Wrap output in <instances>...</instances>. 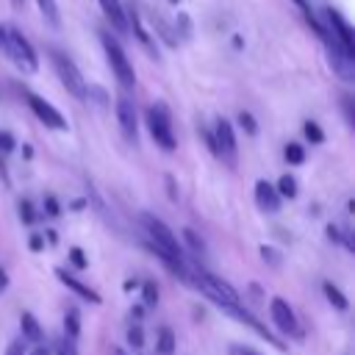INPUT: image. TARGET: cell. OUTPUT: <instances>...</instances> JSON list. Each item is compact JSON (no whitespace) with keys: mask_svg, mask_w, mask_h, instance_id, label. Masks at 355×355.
Listing matches in <instances>:
<instances>
[{"mask_svg":"<svg viewBox=\"0 0 355 355\" xmlns=\"http://www.w3.org/2000/svg\"><path fill=\"white\" fill-rule=\"evenodd\" d=\"M189 275H191L194 283L205 291V297H211L219 308H233V305L241 302V300H239V291H236L230 283H225L222 277H216V275H211V272H205V269H191Z\"/></svg>","mask_w":355,"mask_h":355,"instance_id":"1","label":"cell"},{"mask_svg":"<svg viewBox=\"0 0 355 355\" xmlns=\"http://www.w3.org/2000/svg\"><path fill=\"white\" fill-rule=\"evenodd\" d=\"M3 50L28 72H33L39 67V58L31 47V42L17 31V28H3Z\"/></svg>","mask_w":355,"mask_h":355,"instance_id":"2","label":"cell"},{"mask_svg":"<svg viewBox=\"0 0 355 355\" xmlns=\"http://www.w3.org/2000/svg\"><path fill=\"white\" fill-rule=\"evenodd\" d=\"M100 39H103V47H105V55H108V64H111L114 75L119 78V83H122L125 89H133L136 75H133V67H130L125 50H122L119 42H116L111 33H105V31H100Z\"/></svg>","mask_w":355,"mask_h":355,"instance_id":"3","label":"cell"},{"mask_svg":"<svg viewBox=\"0 0 355 355\" xmlns=\"http://www.w3.org/2000/svg\"><path fill=\"white\" fill-rule=\"evenodd\" d=\"M50 61H53V67H55V72H58L61 83L67 86V92H72L75 97H86L83 75H80V69L72 64V58H69V55H64V53H58V50H50Z\"/></svg>","mask_w":355,"mask_h":355,"instance_id":"4","label":"cell"},{"mask_svg":"<svg viewBox=\"0 0 355 355\" xmlns=\"http://www.w3.org/2000/svg\"><path fill=\"white\" fill-rule=\"evenodd\" d=\"M147 128H150L155 144H161L164 150H175V136H172V122H169L166 105L155 103L147 108Z\"/></svg>","mask_w":355,"mask_h":355,"instance_id":"5","label":"cell"},{"mask_svg":"<svg viewBox=\"0 0 355 355\" xmlns=\"http://www.w3.org/2000/svg\"><path fill=\"white\" fill-rule=\"evenodd\" d=\"M324 17H327V22H330V36L338 42V47L349 55V58H355V33H352V28H349V22L338 14V11H333V8H327L324 11Z\"/></svg>","mask_w":355,"mask_h":355,"instance_id":"6","label":"cell"},{"mask_svg":"<svg viewBox=\"0 0 355 355\" xmlns=\"http://www.w3.org/2000/svg\"><path fill=\"white\" fill-rule=\"evenodd\" d=\"M116 119H119L122 136L130 144H136V139H139V122H136V105H133V100H128V97H119L116 100Z\"/></svg>","mask_w":355,"mask_h":355,"instance_id":"7","label":"cell"},{"mask_svg":"<svg viewBox=\"0 0 355 355\" xmlns=\"http://www.w3.org/2000/svg\"><path fill=\"white\" fill-rule=\"evenodd\" d=\"M269 311H272V322H275V327H277L280 333L302 336V333H300V324H297V316H294V311L288 308V302H286V300L275 297V300H272V305H269Z\"/></svg>","mask_w":355,"mask_h":355,"instance_id":"8","label":"cell"},{"mask_svg":"<svg viewBox=\"0 0 355 355\" xmlns=\"http://www.w3.org/2000/svg\"><path fill=\"white\" fill-rule=\"evenodd\" d=\"M214 147H216V155H222L227 164H236V136H233V128H230L227 119H219L216 122Z\"/></svg>","mask_w":355,"mask_h":355,"instance_id":"9","label":"cell"},{"mask_svg":"<svg viewBox=\"0 0 355 355\" xmlns=\"http://www.w3.org/2000/svg\"><path fill=\"white\" fill-rule=\"evenodd\" d=\"M28 105H31V111L47 125V128H55V130H67V119L47 103V100H42V97H36V94H28Z\"/></svg>","mask_w":355,"mask_h":355,"instance_id":"10","label":"cell"},{"mask_svg":"<svg viewBox=\"0 0 355 355\" xmlns=\"http://www.w3.org/2000/svg\"><path fill=\"white\" fill-rule=\"evenodd\" d=\"M125 19H128V28L136 33V39L150 50V53H155L158 55V50H155V39H153V33L147 31V25H144V19H141V14L136 11V6L130 8V11H125Z\"/></svg>","mask_w":355,"mask_h":355,"instance_id":"11","label":"cell"},{"mask_svg":"<svg viewBox=\"0 0 355 355\" xmlns=\"http://www.w3.org/2000/svg\"><path fill=\"white\" fill-rule=\"evenodd\" d=\"M55 277H58V280H61V283H64L67 288H72V291H75L78 297H83V300H89L92 305H100V302H103V300H100V294H97L94 288H89L86 283H80V280H78L75 275H69L67 269H55Z\"/></svg>","mask_w":355,"mask_h":355,"instance_id":"12","label":"cell"},{"mask_svg":"<svg viewBox=\"0 0 355 355\" xmlns=\"http://www.w3.org/2000/svg\"><path fill=\"white\" fill-rule=\"evenodd\" d=\"M255 202H258V208H261V211L275 214V211L280 208V194L275 191V186H272V183L258 180V183H255Z\"/></svg>","mask_w":355,"mask_h":355,"instance_id":"13","label":"cell"},{"mask_svg":"<svg viewBox=\"0 0 355 355\" xmlns=\"http://www.w3.org/2000/svg\"><path fill=\"white\" fill-rule=\"evenodd\" d=\"M97 3H100V8H103L105 19L111 22V28H114L116 33H128V19H125V8H122L119 0H97Z\"/></svg>","mask_w":355,"mask_h":355,"instance_id":"14","label":"cell"},{"mask_svg":"<svg viewBox=\"0 0 355 355\" xmlns=\"http://www.w3.org/2000/svg\"><path fill=\"white\" fill-rule=\"evenodd\" d=\"M19 330H22L25 338H31V341H42V327H39V322H36L33 313H22V316H19Z\"/></svg>","mask_w":355,"mask_h":355,"instance_id":"15","label":"cell"},{"mask_svg":"<svg viewBox=\"0 0 355 355\" xmlns=\"http://www.w3.org/2000/svg\"><path fill=\"white\" fill-rule=\"evenodd\" d=\"M36 3H39V11H42L44 22L53 25V28H58V25H61V17H58V6H55V0H36Z\"/></svg>","mask_w":355,"mask_h":355,"instance_id":"16","label":"cell"},{"mask_svg":"<svg viewBox=\"0 0 355 355\" xmlns=\"http://www.w3.org/2000/svg\"><path fill=\"white\" fill-rule=\"evenodd\" d=\"M64 330H67V338H69V341L78 338V333H80V316H78L75 308L67 311V316H64Z\"/></svg>","mask_w":355,"mask_h":355,"instance_id":"17","label":"cell"},{"mask_svg":"<svg viewBox=\"0 0 355 355\" xmlns=\"http://www.w3.org/2000/svg\"><path fill=\"white\" fill-rule=\"evenodd\" d=\"M158 352L161 355H172L175 352V333L169 327H161L158 330Z\"/></svg>","mask_w":355,"mask_h":355,"instance_id":"18","label":"cell"},{"mask_svg":"<svg viewBox=\"0 0 355 355\" xmlns=\"http://www.w3.org/2000/svg\"><path fill=\"white\" fill-rule=\"evenodd\" d=\"M183 239H186L189 250H191L197 258H202V255H205V241H202V239H200V236H197L191 227H186V230H183Z\"/></svg>","mask_w":355,"mask_h":355,"instance_id":"19","label":"cell"},{"mask_svg":"<svg viewBox=\"0 0 355 355\" xmlns=\"http://www.w3.org/2000/svg\"><path fill=\"white\" fill-rule=\"evenodd\" d=\"M324 294H327L330 305H336L338 311H347V305H349V302H347V297H344V294H341V291H338L333 283H324Z\"/></svg>","mask_w":355,"mask_h":355,"instance_id":"20","label":"cell"},{"mask_svg":"<svg viewBox=\"0 0 355 355\" xmlns=\"http://www.w3.org/2000/svg\"><path fill=\"white\" fill-rule=\"evenodd\" d=\"M280 197H297V180L291 178V175H283L280 180H277V189H275Z\"/></svg>","mask_w":355,"mask_h":355,"instance_id":"21","label":"cell"},{"mask_svg":"<svg viewBox=\"0 0 355 355\" xmlns=\"http://www.w3.org/2000/svg\"><path fill=\"white\" fill-rule=\"evenodd\" d=\"M302 130H305V136H308L313 144H319V141L324 139V133H322V128H319L316 122H305V128H302Z\"/></svg>","mask_w":355,"mask_h":355,"instance_id":"22","label":"cell"},{"mask_svg":"<svg viewBox=\"0 0 355 355\" xmlns=\"http://www.w3.org/2000/svg\"><path fill=\"white\" fill-rule=\"evenodd\" d=\"M286 158L291 161V164H302V158H305V153H302V147L300 144H286Z\"/></svg>","mask_w":355,"mask_h":355,"instance_id":"23","label":"cell"},{"mask_svg":"<svg viewBox=\"0 0 355 355\" xmlns=\"http://www.w3.org/2000/svg\"><path fill=\"white\" fill-rule=\"evenodd\" d=\"M141 291H144V305H155L158 302V286L153 280H147Z\"/></svg>","mask_w":355,"mask_h":355,"instance_id":"24","label":"cell"},{"mask_svg":"<svg viewBox=\"0 0 355 355\" xmlns=\"http://www.w3.org/2000/svg\"><path fill=\"white\" fill-rule=\"evenodd\" d=\"M239 122H241V128L250 133V136H255L258 133V125H255V119H252V114H247V111H241L239 114Z\"/></svg>","mask_w":355,"mask_h":355,"instance_id":"25","label":"cell"},{"mask_svg":"<svg viewBox=\"0 0 355 355\" xmlns=\"http://www.w3.org/2000/svg\"><path fill=\"white\" fill-rule=\"evenodd\" d=\"M69 261H72L78 269H86V266H89V261H86V255H83L80 247H72V250H69Z\"/></svg>","mask_w":355,"mask_h":355,"instance_id":"26","label":"cell"},{"mask_svg":"<svg viewBox=\"0 0 355 355\" xmlns=\"http://www.w3.org/2000/svg\"><path fill=\"white\" fill-rule=\"evenodd\" d=\"M128 341H130L133 347H144V333H141L139 324H133V327L128 330Z\"/></svg>","mask_w":355,"mask_h":355,"instance_id":"27","label":"cell"},{"mask_svg":"<svg viewBox=\"0 0 355 355\" xmlns=\"http://www.w3.org/2000/svg\"><path fill=\"white\" fill-rule=\"evenodd\" d=\"M44 214H47V216H58V214H61L58 200H55V197H50V194L44 197Z\"/></svg>","mask_w":355,"mask_h":355,"instance_id":"28","label":"cell"},{"mask_svg":"<svg viewBox=\"0 0 355 355\" xmlns=\"http://www.w3.org/2000/svg\"><path fill=\"white\" fill-rule=\"evenodd\" d=\"M19 216H22V222H28V225L36 219V214H33V205H31L28 200H22V202H19Z\"/></svg>","mask_w":355,"mask_h":355,"instance_id":"29","label":"cell"},{"mask_svg":"<svg viewBox=\"0 0 355 355\" xmlns=\"http://www.w3.org/2000/svg\"><path fill=\"white\" fill-rule=\"evenodd\" d=\"M14 136L8 133V130H0V153H11L14 150Z\"/></svg>","mask_w":355,"mask_h":355,"instance_id":"30","label":"cell"},{"mask_svg":"<svg viewBox=\"0 0 355 355\" xmlns=\"http://www.w3.org/2000/svg\"><path fill=\"white\" fill-rule=\"evenodd\" d=\"M6 355H25V344H22V338H14V341L8 344V349H6Z\"/></svg>","mask_w":355,"mask_h":355,"instance_id":"31","label":"cell"},{"mask_svg":"<svg viewBox=\"0 0 355 355\" xmlns=\"http://www.w3.org/2000/svg\"><path fill=\"white\" fill-rule=\"evenodd\" d=\"M58 355H78V349H75V344L69 338H64V344L58 347Z\"/></svg>","mask_w":355,"mask_h":355,"instance_id":"32","label":"cell"},{"mask_svg":"<svg viewBox=\"0 0 355 355\" xmlns=\"http://www.w3.org/2000/svg\"><path fill=\"white\" fill-rule=\"evenodd\" d=\"M327 236H330L333 241H341V239H344V233H341L336 225H327Z\"/></svg>","mask_w":355,"mask_h":355,"instance_id":"33","label":"cell"},{"mask_svg":"<svg viewBox=\"0 0 355 355\" xmlns=\"http://www.w3.org/2000/svg\"><path fill=\"white\" fill-rule=\"evenodd\" d=\"M42 236H31V250H42Z\"/></svg>","mask_w":355,"mask_h":355,"instance_id":"34","label":"cell"},{"mask_svg":"<svg viewBox=\"0 0 355 355\" xmlns=\"http://www.w3.org/2000/svg\"><path fill=\"white\" fill-rule=\"evenodd\" d=\"M31 355H50V349H47V347H44V344H39V347H36V349H33V352H31Z\"/></svg>","mask_w":355,"mask_h":355,"instance_id":"35","label":"cell"},{"mask_svg":"<svg viewBox=\"0 0 355 355\" xmlns=\"http://www.w3.org/2000/svg\"><path fill=\"white\" fill-rule=\"evenodd\" d=\"M6 286H8V277H6V272H3V269H0V291H3V288H6Z\"/></svg>","mask_w":355,"mask_h":355,"instance_id":"36","label":"cell"},{"mask_svg":"<svg viewBox=\"0 0 355 355\" xmlns=\"http://www.w3.org/2000/svg\"><path fill=\"white\" fill-rule=\"evenodd\" d=\"M108 355H125V349L122 347H111V352Z\"/></svg>","mask_w":355,"mask_h":355,"instance_id":"37","label":"cell"},{"mask_svg":"<svg viewBox=\"0 0 355 355\" xmlns=\"http://www.w3.org/2000/svg\"><path fill=\"white\" fill-rule=\"evenodd\" d=\"M241 355H258V352H252V349H241Z\"/></svg>","mask_w":355,"mask_h":355,"instance_id":"38","label":"cell"},{"mask_svg":"<svg viewBox=\"0 0 355 355\" xmlns=\"http://www.w3.org/2000/svg\"><path fill=\"white\" fill-rule=\"evenodd\" d=\"M294 3H297V6H300V8H305V0H294Z\"/></svg>","mask_w":355,"mask_h":355,"instance_id":"39","label":"cell"},{"mask_svg":"<svg viewBox=\"0 0 355 355\" xmlns=\"http://www.w3.org/2000/svg\"><path fill=\"white\" fill-rule=\"evenodd\" d=\"M0 47H3V28H0Z\"/></svg>","mask_w":355,"mask_h":355,"instance_id":"40","label":"cell"},{"mask_svg":"<svg viewBox=\"0 0 355 355\" xmlns=\"http://www.w3.org/2000/svg\"><path fill=\"white\" fill-rule=\"evenodd\" d=\"M11 3H14V6H22V0H11Z\"/></svg>","mask_w":355,"mask_h":355,"instance_id":"41","label":"cell"},{"mask_svg":"<svg viewBox=\"0 0 355 355\" xmlns=\"http://www.w3.org/2000/svg\"><path fill=\"white\" fill-rule=\"evenodd\" d=\"M172 3H178V0H172Z\"/></svg>","mask_w":355,"mask_h":355,"instance_id":"42","label":"cell"}]
</instances>
